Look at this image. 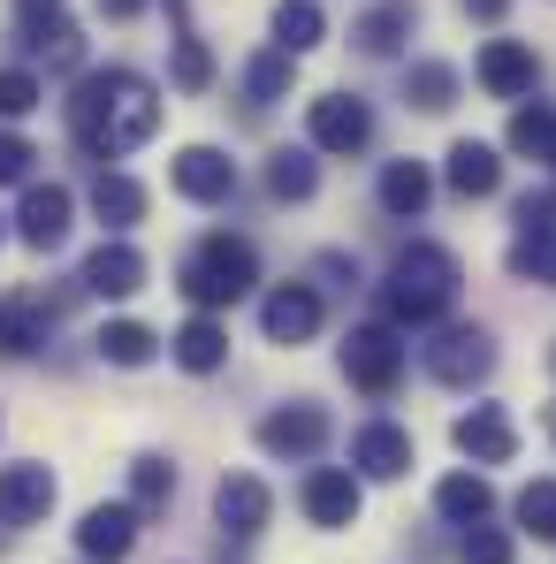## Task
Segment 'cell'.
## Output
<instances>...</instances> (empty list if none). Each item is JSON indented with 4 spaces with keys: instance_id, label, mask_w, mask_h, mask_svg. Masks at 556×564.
<instances>
[{
    "instance_id": "cell-1",
    "label": "cell",
    "mask_w": 556,
    "mask_h": 564,
    "mask_svg": "<svg viewBox=\"0 0 556 564\" xmlns=\"http://www.w3.org/2000/svg\"><path fill=\"white\" fill-rule=\"evenodd\" d=\"M69 130H77L85 153L115 161V153L145 145V138L161 130V93H153L138 69H92V77L69 93Z\"/></svg>"
},
{
    "instance_id": "cell-2",
    "label": "cell",
    "mask_w": 556,
    "mask_h": 564,
    "mask_svg": "<svg viewBox=\"0 0 556 564\" xmlns=\"http://www.w3.org/2000/svg\"><path fill=\"white\" fill-rule=\"evenodd\" d=\"M381 305H389L396 328L443 321V313L458 305V260H450L443 245H404L396 268H389V282H381Z\"/></svg>"
},
{
    "instance_id": "cell-3",
    "label": "cell",
    "mask_w": 556,
    "mask_h": 564,
    "mask_svg": "<svg viewBox=\"0 0 556 564\" xmlns=\"http://www.w3.org/2000/svg\"><path fill=\"white\" fill-rule=\"evenodd\" d=\"M252 282H260V252H252L244 237H206V245L184 260V297L198 305V313L237 305Z\"/></svg>"
},
{
    "instance_id": "cell-4",
    "label": "cell",
    "mask_w": 556,
    "mask_h": 564,
    "mask_svg": "<svg viewBox=\"0 0 556 564\" xmlns=\"http://www.w3.org/2000/svg\"><path fill=\"white\" fill-rule=\"evenodd\" d=\"M344 375L359 381L367 397H389V389L404 381V336H396L389 321H367V328H351V336H344Z\"/></svg>"
},
{
    "instance_id": "cell-5",
    "label": "cell",
    "mask_w": 556,
    "mask_h": 564,
    "mask_svg": "<svg viewBox=\"0 0 556 564\" xmlns=\"http://www.w3.org/2000/svg\"><path fill=\"white\" fill-rule=\"evenodd\" d=\"M305 138H313L320 153H367V138H373L367 99H351V93H320L313 107H305Z\"/></svg>"
},
{
    "instance_id": "cell-6",
    "label": "cell",
    "mask_w": 556,
    "mask_h": 564,
    "mask_svg": "<svg viewBox=\"0 0 556 564\" xmlns=\"http://www.w3.org/2000/svg\"><path fill=\"white\" fill-rule=\"evenodd\" d=\"M427 375L443 381V389H472V381L495 375V344H488V328H443L435 344H427Z\"/></svg>"
},
{
    "instance_id": "cell-7",
    "label": "cell",
    "mask_w": 556,
    "mask_h": 564,
    "mask_svg": "<svg viewBox=\"0 0 556 564\" xmlns=\"http://www.w3.org/2000/svg\"><path fill=\"white\" fill-rule=\"evenodd\" d=\"M214 519H221V534H229V542H252V534L275 519L268 480H260V473H229V480L214 488Z\"/></svg>"
},
{
    "instance_id": "cell-8",
    "label": "cell",
    "mask_w": 556,
    "mask_h": 564,
    "mask_svg": "<svg viewBox=\"0 0 556 564\" xmlns=\"http://www.w3.org/2000/svg\"><path fill=\"white\" fill-rule=\"evenodd\" d=\"M297 503H305L313 527H351L359 503H367V488H359V473H351V466H320V473H305Z\"/></svg>"
},
{
    "instance_id": "cell-9",
    "label": "cell",
    "mask_w": 556,
    "mask_h": 564,
    "mask_svg": "<svg viewBox=\"0 0 556 564\" xmlns=\"http://www.w3.org/2000/svg\"><path fill=\"white\" fill-rule=\"evenodd\" d=\"M472 77H480L488 99H526L534 77H542V62H534V46H519V39H488L480 62H472Z\"/></svg>"
},
{
    "instance_id": "cell-10",
    "label": "cell",
    "mask_w": 556,
    "mask_h": 564,
    "mask_svg": "<svg viewBox=\"0 0 556 564\" xmlns=\"http://www.w3.org/2000/svg\"><path fill=\"white\" fill-rule=\"evenodd\" d=\"M168 184L184 191L190 206H221V198L237 191V161L214 153V145H184V153L168 161Z\"/></svg>"
},
{
    "instance_id": "cell-11",
    "label": "cell",
    "mask_w": 556,
    "mask_h": 564,
    "mask_svg": "<svg viewBox=\"0 0 556 564\" xmlns=\"http://www.w3.org/2000/svg\"><path fill=\"white\" fill-rule=\"evenodd\" d=\"M138 519H145L138 503H92L85 527H77V550H85L92 564H122L130 550H138Z\"/></svg>"
},
{
    "instance_id": "cell-12",
    "label": "cell",
    "mask_w": 556,
    "mask_h": 564,
    "mask_svg": "<svg viewBox=\"0 0 556 564\" xmlns=\"http://www.w3.org/2000/svg\"><path fill=\"white\" fill-rule=\"evenodd\" d=\"M320 443H328V412L320 404H282V412L260 420V451L268 458H313Z\"/></svg>"
},
{
    "instance_id": "cell-13",
    "label": "cell",
    "mask_w": 556,
    "mask_h": 564,
    "mask_svg": "<svg viewBox=\"0 0 556 564\" xmlns=\"http://www.w3.org/2000/svg\"><path fill=\"white\" fill-rule=\"evenodd\" d=\"M351 473L359 480H404L412 473V435L396 427V420H373L351 435Z\"/></svg>"
},
{
    "instance_id": "cell-14",
    "label": "cell",
    "mask_w": 556,
    "mask_h": 564,
    "mask_svg": "<svg viewBox=\"0 0 556 564\" xmlns=\"http://www.w3.org/2000/svg\"><path fill=\"white\" fill-rule=\"evenodd\" d=\"M450 435H458V451L472 458V466H511V451H519V427H511L503 404H472Z\"/></svg>"
},
{
    "instance_id": "cell-15",
    "label": "cell",
    "mask_w": 556,
    "mask_h": 564,
    "mask_svg": "<svg viewBox=\"0 0 556 564\" xmlns=\"http://www.w3.org/2000/svg\"><path fill=\"white\" fill-rule=\"evenodd\" d=\"M260 328H268V344H305V336L320 328V290H313V282H282V290H268Z\"/></svg>"
},
{
    "instance_id": "cell-16",
    "label": "cell",
    "mask_w": 556,
    "mask_h": 564,
    "mask_svg": "<svg viewBox=\"0 0 556 564\" xmlns=\"http://www.w3.org/2000/svg\"><path fill=\"white\" fill-rule=\"evenodd\" d=\"M15 237H23L31 252H54V245L69 237V191L62 184H31L23 206H15Z\"/></svg>"
},
{
    "instance_id": "cell-17",
    "label": "cell",
    "mask_w": 556,
    "mask_h": 564,
    "mask_svg": "<svg viewBox=\"0 0 556 564\" xmlns=\"http://www.w3.org/2000/svg\"><path fill=\"white\" fill-rule=\"evenodd\" d=\"M54 511V473L46 466H0V527H39Z\"/></svg>"
},
{
    "instance_id": "cell-18",
    "label": "cell",
    "mask_w": 556,
    "mask_h": 564,
    "mask_svg": "<svg viewBox=\"0 0 556 564\" xmlns=\"http://www.w3.org/2000/svg\"><path fill=\"white\" fill-rule=\"evenodd\" d=\"M85 290L92 297H130V290H145V252L138 245H99L92 260H85Z\"/></svg>"
},
{
    "instance_id": "cell-19",
    "label": "cell",
    "mask_w": 556,
    "mask_h": 564,
    "mask_svg": "<svg viewBox=\"0 0 556 564\" xmlns=\"http://www.w3.org/2000/svg\"><path fill=\"white\" fill-rule=\"evenodd\" d=\"M412 31H419V8H412V0H381V8H367V15L351 23V46H359V54H396Z\"/></svg>"
},
{
    "instance_id": "cell-20",
    "label": "cell",
    "mask_w": 556,
    "mask_h": 564,
    "mask_svg": "<svg viewBox=\"0 0 556 564\" xmlns=\"http://www.w3.org/2000/svg\"><path fill=\"white\" fill-rule=\"evenodd\" d=\"M443 176H450V191H458V198H495V191H503V161H495V145H480V138H458Z\"/></svg>"
},
{
    "instance_id": "cell-21",
    "label": "cell",
    "mask_w": 556,
    "mask_h": 564,
    "mask_svg": "<svg viewBox=\"0 0 556 564\" xmlns=\"http://www.w3.org/2000/svg\"><path fill=\"white\" fill-rule=\"evenodd\" d=\"M427 198H435V176H427V161H389V169H381V214H396V221H419V214H427Z\"/></svg>"
},
{
    "instance_id": "cell-22",
    "label": "cell",
    "mask_w": 556,
    "mask_h": 564,
    "mask_svg": "<svg viewBox=\"0 0 556 564\" xmlns=\"http://www.w3.org/2000/svg\"><path fill=\"white\" fill-rule=\"evenodd\" d=\"M168 351H176L184 375H214V367L229 359V328H221L214 313H198V321H184V328L168 336Z\"/></svg>"
},
{
    "instance_id": "cell-23",
    "label": "cell",
    "mask_w": 556,
    "mask_h": 564,
    "mask_svg": "<svg viewBox=\"0 0 556 564\" xmlns=\"http://www.w3.org/2000/svg\"><path fill=\"white\" fill-rule=\"evenodd\" d=\"M46 328H54V305H39V297H0V359L39 351Z\"/></svg>"
},
{
    "instance_id": "cell-24",
    "label": "cell",
    "mask_w": 556,
    "mask_h": 564,
    "mask_svg": "<svg viewBox=\"0 0 556 564\" xmlns=\"http://www.w3.org/2000/svg\"><path fill=\"white\" fill-rule=\"evenodd\" d=\"M99 359H107V367H153V359H161V336H153L145 321H107V328H99Z\"/></svg>"
},
{
    "instance_id": "cell-25",
    "label": "cell",
    "mask_w": 556,
    "mask_h": 564,
    "mask_svg": "<svg viewBox=\"0 0 556 564\" xmlns=\"http://www.w3.org/2000/svg\"><path fill=\"white\" fill-rule=\"evenodd\" d=\"M435 511H443V519H458V527H480V519L495 511V488H488L480 473H450V480L435 488Z\"/></svg>"
},
{
    "instance_id": "cell-26",
    "label": "cell",
    "mask_w": 556,
    "mask_h": 564,
    "mask_svg": "<svg viewBox=\"0 0 556 564\" xmlns=\"http://www.w3.org/2000/svg\"><path fill=\"white\" fill-rule=\"evenodd\" d=\"M320 39H328L320 0H282V8H275V46H282V54H313Z\"/></svg>"
},
{
    "instance_id": "cell-27",
    "label": "cell",
    "mask_w": 556,
    "mask_h": 564,
    "mask_svg": "<svg viewBox=\"0 0 556 564\" xmlns=\"http://www.w3.org/2000/svg\"><path fill=\"white\" fill-rule=\"evenodd\" d=\"M92 214L107 221V229L145 221V184H138V176H99V184H92Z\"/></svg>"
},
{
    "instance_id": "cell-28",
    "label": "cell",
    "mask_w": 556,
    "mask_h": 564,
    "mask_svg": "<svg viewBox=\"0 0 556 564\" xmlns=\"http://www.w3.org/2000/svg\"><path fill=\"white\" fill-rule=\"evenodd\" d=\"M511 153H519V161H556V99L511 115Z\"/></svg>"
},
{
    "instance_id": "cell-29",
    "label": "cell",
    "mask_w": 556,
    "mask_h": 564,
    "mask_svg": "<svg viewBox=\"0 0 556 564\" xmlns=\"http://www.w3.org/2000/svg\"><path fill=\"white\" fill-rule=\"evenodd\" d=\"M23 46L39 54V62H54V69H77V23L69 15H46V23H23Z\"/></svg>"
},
{
    "instance_id": "cell-30",
    "label": "cell",
    "mask_w": 556,
    "mask_h": 564,
    "mask_svg": "<svg viewBox=\"0 0 556 564\" xmlns=\"http://www.w3.org/2000/svg\"><path fill=\"white\" fill-rule=\"evenodd\" d=\"M404 99H412L419 115H443V107L458 99V69H450V62H412V77H404Z\"/></svg>"
},
{
    "instance_id": "cell-31",
    "label": "cell",
    "mask_w": 556,
    "mask_h": 564,
    "mask_svg": "<svg viewBox=\"0 0 556 564\" xmlns=\"http://www.w3.org/2000/svg\"><path fill=\"white\" fill-rule=\"evenodd\" d=\"M130 503H138L145 519L168 511V503H176V466H168V458H138V466H130Z\"/></svg>"
},
{
    "instance_id": "cell-32",
    "label": "cell",
    "mask_w": 556,
    "mask_h": 564,
    "mask_svg": "<svg viewBox=\"0 0 556 564\" xmlns=\"http://www.w3.org/2000/svg\"><path fill=\"white\" fill-rule=\"evenodd\" d=\"M519 527L534 542H556V480H526L519 488Z\"/></svg>"
},
{
    "instance_id": "cell-33",
    "label": "cell",
    "mask_w": 556,
    "mask_h": 564,
    "mask_svg": "<svg viewBox=\"0 0 556 564\" xmlns=\"http://www.w3.org/2000/svg\"><path fill=\"white\" fill-rule=\"evenodd\" d=\"M313 184H320L313 153H275V161H268V191H275V198H313Z\"/></svg>"
},
{
    "instance_id": "cell-34",
    "label": "cell",
    "mask_w": 556,
    "mask_h": 564,
    "mask_svg": "<svg viewBox=\"0 0 556 564\" xmlns=\"http://www.w3.org/2000/svg\"><path fill=\"white\" fill-rule=\"evenodd\" d=\"M290 69H297V54H282V46H275V54H260V62L244 69V93H252L260 107H268V99H282V93H290Z\"/></svg>"
},
{
    "instance_id": "cell-35",
    "label": "cell",
    "mask_w": 556,
    "mask_h": 564,
    "mask_svg": "<svg viewBox=\"0 0 556 564\" xmlns=\"http://www.w3.org/2000/svg\"><path fill=\"white\" fill-rule=\"evenodd\" d=\"M511 275L519 282H549L556 290V237H519V245H511Z\"/></svg>"
},
{
    "instance_id": "cell-36",
    "label": "cell",
    "mask_w": 556,
    "mask_h": 564,
    "mask_svg": "<svg viewBox=\"0 0 556 564\" xmlns=\"http://www.w3.org/2000/svg\"><path fill=\"white\" fill-rule=\"evenodd\" d=\"M458 564H511V534L503 527H465V542H458Z\"/></svg>"
},
{
    "instance_id": "cell-37",
    "label": "cell",
    "mask_w": 556,
    "mask_h": 564,
    "mask_svg": "<svg viewBox=\"0 0 556 564\" xmlns=\"http://www.w3.org/2000/svg\"><path fill=\"white\" fill-rule=\"evenodd\" d=\"M168 77H176V85H184V93H206V85H214V54H206V46H198V39H176V69H168Z\"/></svg>"
},
{
    "instance_id": "cell-38",
    "label": "cell",
    "mask_w": 556,
    "mask_h": 564,
    "mask_svg": "<svg viewBox=\"0 0 556 564\" xmlns=\"http://www.w3.org/2000/svg\"><path fill=\"white\" fill-rule=\"evenodd\" d=\"M39 99H46V85H39L31 69H0V115H8V122H15V115H31Z\"/></svg>"
},
{
    "instance_id": "cell-39",
    "label": "cell",
    "mask_w": 556,
    "mask_h": 564,
    "mask_svg": "<svg viewBox=\"0 0 556 564\" xmlns=\"http://www.w3.org/2000/svg\"><path fill=\"white\" fill-rule=\"evenodd\" d=\"M519 237H556V198H519Z\"/></svg>"
},
{
    "instance_id": "cell-40",
    "label": "cell",
    "mask_w": 556,
    "mask_h": 564,
    "mask_svg": "<svg viewBox=\"0 0 556 564\" xmlns=\"http://www.w3.org/2000/svg\"><path fill=\"white\" fill-rule=\"evenodd\" d=\"M31 161H39V153H31L15 130H0V184H23V176H31Z\"/></svg>"
},
{
    "instance_id": "cell-41",
    "label": "cell",
    "mask_w": 556,
    "mask_h": 564,
    "mask_svg": "<svg viewBox=\"0 0 556 564\" xmlns=\"http://www.w3.org/2000/svg\"><path fill=\"white\" fill-rule=\"evenodd\" d=\"M320 275H328V282H344V290H351V282H359V260H344V252H328V260H320Z\"/></svg>"
},
{
    "instance_id": "cell-42",
    "label": "cell",
    "mask_w": 556,
    "mask_h": 564,
    "mask_svg": "<svg viewBox=\"0 0 556 564\" xmlns=\"http://www.w3.org/2000/svg\"><path fill=\"white\" fill-rule=\"evenodd\" d=\"M138 8H145V0H99V15H115V23H130Z\"/></svg>"
},
{
    "instance_id": "cell-43",
    "label": "cell",
    "mask_w": 556,
    "mask_h": 564,
    "mask_svg": "<svg viewBox=\"0 0 556 564\" xmlns=\"http://www.w3.org/2000/svg\"><path fill=\"white\" fill-rule=\"evenodd\" d=\"M465 8H472L480 23H503V8H511V0H465Z\"/></svg>"
},
{
    "instance_id": "cell-44",
    "label": "cell",
    "mask_w": 556,
    "mask_h": 564,
    "mask_svg": "<svg viewBox=\"0 0 556 564\" xmlns=\"http://www.w3.org/2000/svg\"><path fill=\"white\" fill-rule=\"evenodd\" d=\"M549 367H556V351H549Z\"/></svg>"
},
{
    "instance_id": "cell-45",
    "label": "cell",
    "mask_w": 556,
    "mask_h": 564,
    "mask_svg": "<svg viewBox=\"0 0 556 564\" xmlns=\"http://www.w3.org/2000/svg\"><path fill=\"white\" fill-rule=\"evenodd\" d=\"M549 435H556V420H549Z\"/></svg>"
}]
</instances>
